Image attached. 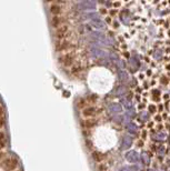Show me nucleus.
I'll use <instances>...</instances> for the list:
<instances>
[{"label": "nucleus", "mask_w": 170, "mask_h": 171, "mask_svg": "<svg viewBox=\"0 0 170 171\" xmlns=\"http://www.w3.org/2000/svg\"><path fill=\"white\" fill-rule=\"evenodd\" d=\"M3 167L8 171H16L17 167H18V159L17 158H7L5 159L3 162Z\"/></svg>", "instance_id": "obj_1"}, {"label": "nucleus", "mask_w": 170, "mask_h": 171, "mask_svg": "<svg viewBox=\"0 0 170 171\" xmlns=\"http://www.w3.org/2000/svg\"><path fill=\"white\" fill-rule=\"evenodd\" d=\"M68 31H69V27L67 24H62L59 28H57L55 31V36L58 40H64V38L67 36Z\"/></svg>", "instance_id": "obj_2"}, {"label": "nucleus", "mask_w": 170, "mask_h": 171, "mask_svg": "<svg viewBox=\"0 0 170 171\" xmlns=\"http://www.w3.org/2000/svg\"><path fill=\"white\" fill-rule=\"evenodd\" d=\"M70 47V42L66 41V40H58L56 42V50L57 51H62V50H66Z\"/></svg>", "instance_id": "obj_3"}, {"label": "nucleus", "mask_w": 170, "mask_h": 171, "mask_svg": "<svg viewBox=\"0 0 170 171\" xmlns=\"http://www.w3.org/2000/svg\"><path fill=\"white\" fill-rule=\"evenodd\" d=\"M60 61L65 66H71L73 62V56L72 53H66L60 58Z\"/></svg>", "instance_id": "obj_4"}, {"label": "nucleus", "mask_w": 170, "mask_h": 171, "mask_svg": "<svg viewBox=\"0 0 170 171\" xmlns=\"http://www.w3.org/2000/svg\"><path fill=\"white\" fill-rule=\"evenodd\" d=\"M62 22H64V19L61 18V17H58V16H55L51 19V24L56 28H59L60 26H62Z\"/></svg>", "instance_id": "obj_5"}, {"label": "nucleus", "mask_w": 170, "mask_h": 171, "mask_svg": "<svg viewBox=\"0 0 170 171\" xmlns=\"http://www.w3.org/2000/svg\"><path fill=\"white\" fill-rule=\"evenodd\" d=\"M82 113L85 117H91L96 113V108L94 107H86L85 109L82 110Z\"/></svg>", "instance_id": "obj_6"}, {"label": "nucleus", "mask_w": 170, "mask_h": 171, "mask_svg": "<svg viewBox=\"0 0 170 171\" xmlns=\"http://www.w3.org/2000/svg\"><path fill=\"white\" fill-rule=\"evenodd\" d=\"M82 125H83V127L87 129H90L92 128V127H94V126L97 125V121L94 119H91V118H88L87 120H85V121L82 122Z\"/></svg>", "instance_id": "obj_7"}, {"label": "nucleus", "mask_w": 170, "mask_h": 171, "mask_svg": "<svg viewBox=\"0 0 170 171\" xmlns=\"http://www.w3.org/2000/svg\"><path fill=\"white\" fill-rule=\"evenodd\" d=\"M50 12L55 16L59 15V13L61 12V7L58 6V5H52V6L50 7Z\"/></svg>", "instance_id": "obj_8"}, {"label": "nucleus", "mask_w": 170, "mask_h": 171, "mask_svg": "<svg viewBox=\"0 0 170 171\" xmlns=\"http://www.w3.org/2000/svg\"><path fill=\"white\" fill-rule=\"evenodd\" d=\"M6 146V136L3 132H0V149H2Z\"/></svg>", "instance_id": "obj_9"}, {"label": "nucleus", "mask_w": 170, "mask_h": 171, "mask_svg": "<svg viewBox=\"0 0 170 171\" xmlns=\"http://www.w3.org/2000/svg\"><path fill=\"white\" fill-rule=\"evenodd\" d=\"M92 157H94V159L97 162H101V161H102V155H101V153H99L98 151H94V152L92 153Z\"/></svg>", "instance_id": "obj_10"}, {"label": "nucleus", "mask_w": 170, "mask_h": 171, "mask_svg": "<svg viewBox=\"0 0 170 171\" xmlns=\"http://www.w3.org/2000/svg\"><path fill=\"white\" fill-rule=\"evenodd\" d=\"M3 126H5V116L0 118V128H2Z\"/></svg>", "instance_id": "obj_11"}, {"label": "nucleus", "mask_w": 170, "mask_h": 171, "mask_svg": "<svg viewBox=\"0 0 170 171\" xmlns=\"http://www.w3.org/2000/svg\"><path fill=\"white\" fill-rule=\"evenodd\" d=\"M99 170L100 171H107V167L105 165H100L99 166Z\"/></svg>", "instance_id": "obj_12"}, {"label": "nucleus", "mask_w": 170, "mask_h": 171, "mask_svg": "<svg viewBox=\"0 0 170 171\" xmlns=\"http://www.w3.org/2000/svg\"><path fill=\"white\" fill-rule=\"evenodd\" d=\"M77 70H80V67H73L72 68V72H77Z\"/></svg>", "instance_id": "obj_13"}, {"label": "nucleus", "mask_w": 170, "mask_h": 171, "mask_svg": "<svg viewBox=\"0 0 170 171\" xmlns=\"http://www.w3.org/2000/svg\"><path fill=\"white\" fill-rule=\"evenodd\" d=\"M1 117H3V108L0 106V118H1Z\"/></svg>", "instance_id": "obj_14"}, {"label": "nucleus", "mask_w": 170, "mask_h": 171, "mask_svg": "<svg viewBox=\"0 0 170 171\" xmlns=\"http://www.w3.org/2000/svg\"><path fill=\"white\" fill-rule=\"evenodd\" d=\"M16 171H20V170H16Z\"/></svg>", "instance_id": "obj_15"}]
</instances>
